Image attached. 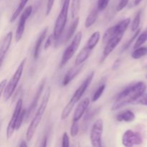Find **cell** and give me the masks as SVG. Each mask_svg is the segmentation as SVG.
Returning <instances> with one entry per match:
<instances>
[{"label":"cell","instance_id":"6da1fadb","mask_svg":"<svg viewBox=\"0 0 147 147\" xmlns=\"http://www.w3.org/2000/svg\"><path fill=\"white\" fill-rule=\"evenodd\" d=\"M146 89V84L142 81L129 86L118 95L116 101L112 106L111 111L119 110L127 104L133 103L145 93Z\"/></svg>","mask_w":147,"mask_h":147},{"label":"cell","instance_id":"7a4b0ae2","mask_svg":"<svg viewBox=\"0 0 147 147\" xmlns=\"http://www.w3.org/2000/svg\"><path fill=\"white\" fill-rule=\"evenodd\" d=\"M50 92H51L50 87H48L46 90L44 96H43L41 103H40V106L38 107L35 114H34V118L32 119L28 129H27V132H26V140H27V142H30L32 139L33 136H34V134L36 132V130H37V127H38L40 122H41L43 115L45 112L47 104H48L49 99H50Z\"/></svg>","mask_w":147,"mask_h":147},{"label":"cell","instance_id":"3957f363","mask_svg":"<svg viewBox=\"0 0 147 147\" xmlns=\"http://www.w3.org/2000/svg\"><path fill=\"white\" fill-rule=\"evenodd\" d=\"M94 75L95 72H91V73L88 76V77L85 79L84 81L82 83V84L80 85V87L76 90V91L75 92L74 94L73 95V96H72L71 98H70L69 103L66 105L65 107L63 109V112H62V120H65V119H66L69 116H70V113H71L72 111H73L75 105L80 100L82 96H83V94H84L85 92L86 91V90H87V88H88V86H90V84L91 83L92 80H93V77H94Z\"/></svg>","mask_w":147,"mask_h":147},{"label":"cell","instance_id":"277c9868","mask_svg":"<svg viewBox=\"0 0 147 147\" xmlns=\"http://www.w3.org/2000/svg\"><path fill=\"white\" fill-rule=\"evenodd\" d=\"M70 0H64L61 10L59 13L55 23L54 30H53V40L55 42V45L60 41V37L63 34L64 29L65 27L67 20V14H68L69 6Z\"/></svg>","mask_w":147,"mask_h":147},{"label":"cell","instance_id":"5b68a950","mask_svg":"<svg viewBox=\"0 0 147 147\" xmlns=\"http://www.w3.org/2000/svg\"><path fill=\"white\" fill-rule=\"evenodd\" d=\"M26 63V58L22 60L20 64L19 65L18 67L14 72V75L11 77V80H9L8 83H7L5 88H4V92H3V97H4V100L7 101L12 96L13 93H14L17 88V85H18L19 82H20V78H21L22 76L23 70H24V65Z\"/></svg>","mask_w":147,"mask_h":147},{"label":"cell","instance_id":"8992f818","mask_svg":"<svg viewBox=\"0 0 147 147\" xmlns=\"http://www.w3.org/2000/svg\"><path fill=\"white\" fill-rule=\"evenodd\" d=\"M82 32H78L76 35L73 37V40H72L71 43L70 44V45L65 49V50L63 53V56H62L61 61L60 63V67H63V66H65L66 65V63L73 57V55H75V53H76V51L78 49L79 46H80V42H81L82 40Z\"/></svg>","mask_w":147,"mask_h":147},{"label":"cell","instance_id":"52a82bcc","mask_svg":"<svg viewBox=\"0 0 147 147\" xmlns=\"http://www.w3.org/2000/svg\"><path fill=\"white\" fill-rule=\"evenodd\" d=\"M103 131V121L98 119L92 126L90 139L91 145L94 147L102 146V134Z\"/></svg>","mask_w":147,"mask_h":147},{"label":"cell","instance_id":"ba28073f","mask_svg":"<svg viewBox=\"0 0 147 147\" xmlns=\"http://www.w3.org/2000/svg\"><path fill=\"white\" fill-rule=\"evenodd\" d=\"M143 142L142 136L139 132L127 130L122 136V144L124 146L131 147L135 145H140Z\"/></svg>","mask_w":147,"mask_h":147},{"label":"cell","instance_id":"9c48e42d","mask_svg":"<svg viewBox=\"0 0 147 147\" xmlns=\"http://www.w3.org/2000/svg\"><path fill=\"white\" fill-rule=\"evenodd\" d=\"M32 6H29L22 13L15 33L16 42H19L22 40V38L23 34H24V28H25L26 22H27V19L30 17V16L31 15L32 12Z\"/></svg>","mask_w":147,"mask_h":147},{"label":"cell","instance_id":"30bf717a","mask_svg":"<svg viewBox=\"0 0 147 147\" xmlns=\"http://www.w3.org/2000/svg\"><path fill=\"white\" fill-rule=\"evenodd\" d=\"M22 109V98H20L18 100H17V103H16L15 108H14V112L11 116V119H10L9 122L8 123L7 129V139H9L11 137V136L14 134V131H15V126L16 123H17V119L19 117L20 112H21Z\"/></svg>","mask_w":147,"mask_h":147},{"label":"cell","instance_id":"8fae6325","mask_svg":"<svg viewBox=\"0 0 147 147\" xmlns=\"http://www.w3.org/2000/svg\"><path fill=\"white\" fill-rule=\"evenodd\" d=\"M125 32H119L115 36L112 37L106 43V46L104 47V50L103 52V57H102L101 60L100 62H103V60L115 50L116 47L118 46V45L120 43V42L121 41L122 38L123 37V34Z\"/></svg>","mask_w":147,"mask_h":147},{"label":"cell","instance_id":"7c38bea8","mask_svg":"<svg viewBox=\"0 0 147 147\" xmlns=\"http://www.w3.org/2000/svg\"><path fill=\"white\" fill-rule=\"evenodd\" d=\"M45 85V79H43L41 81V83L39 85V87L37 88V91H36L35 94H34V98H33V100L32 101V103H30V106L27 109V110H26V113H25V118L24 119H28L30 117V116L32 115V113L35 111L36 108L37 107V105H38V101L39 99H40V96H41L43 90H44Z\"/></svg>","mask_w":147,"mask_h":147},{"label":"cell","instance_id":"4fadbf2b","mask_svg":"<svg viewBox=\"0 0 147 147\" xmlns=\"http://www.w3.org/2000/svg\"><path fill=\"white\" fill-rule=\"evenodd\" d=\"M13 33L11 32L7 33L5 37L3 39L1 45H0V67H1L4 62V58L6 57L7 52L9 49L10 45H11V40H12Z\"/></svg>","mask_w":147,"mask_h":147},{"label":"cell","instance_id":"5bb4252c","mask_svg":"<svg viewBox=\"0 0 147 147\" xmlns=\"http://www.w3.org/2000/svg\"><path fill=\"white\" fill-rule=\"evenodd\" d=\"M90 100L88 98H85L84 99H83L79 103V104L78 105L76 110H75L74 114H73V121H78L83 117V116L85 114L86 111H87L88 107L89 104H90Z\"/></svg>","mask_w":147,"mask_h":147},{"label":"cell","instance_id":"9a60e30c","mask_svg":"<svg viewBox=\"0 0 147 147\" xmlns=\"http://www.w3.org/2000/svg\"><path fill=\"white\" fill-rule=\"evenodd\" d=\"M85 65L81 64L80 65H75L74 67H71L68 71L67 72V73L65 76L64 78H63V82H62V85L63 86H66L70 83L73 80H74L75 78L78 76V74H80V72L82 71V70L84 67Z\"/></svg>","mask_w":147,"mask_h":147},{"label":"cell","instance_id":"2e32d148","mask_svg":"<svg viewBox=\"0 0 147 147\" xmlns=\"http://www.w3.org/2000/svg\"><path fill=\"white\" fill-rule=\"evenodd\" d=\"M47 30H48V27H46L45 29H44L43 31L41 32V34H40L38 38H37V42H36L35 46H34V54H33L34 60H37L39 56H40L42 45L43 42H44L45 39L46 37V35H47Z\"/></svg>","mask_w":147,"mask_h":147},{"label":"cell","instance_id":"e0dca14e","mask_svg":"<svg viewBox=\"0 0 147 147\" xmlns=\"http://www.w3.org/2000/svg\"><path fill=\"white\" fill-rule=\"evenodd\" d=\"M91 52L92 50H90L88 47H87V46L83 47L76 57L75 65H80L84 63L86 61V60L88 58L89 56L90 55Z\"/></svg>","mask_w":147,"mask_h":147},{"label":"cell","instance_id":"ac0fdd59","mask_svg":"<svg viewBox=\"0 0 147 147\" xmlns=\"http://www.w3.org/2000/svg\"><path fill=\"white\" fill-rule=\"evenodd\" d=\"M135 114L132 111L126 110L122 111L117 114L116 116V120L118 121H125V122H131L134 121Z\"/></svg>","mask_w":147,"mask_h":147},{"label":"cell","instance_id":"d6986e66","mask_svg":"<svg viewBox=\"0 0 147 147\" xmlns=\"http://www.w3.org/2000/svg\"><path fill=\"white\" fill-rule=\"evenodd\" d=\"M79 21H80V18L78 17H76L73 19V22L70 24V27H69L68 30L67 31V33H66V36H65V42H68L69 40H70V38H72V37L73 36V34H75L76 32V30H77L78 25L79 24Z\"/></svg>","mask_w":147,"mask_h":147},{"label":"cell","instance_id":"ffe728a7","mask_svg":"<svg viewBox=\"0 0 147 147\" xmlns=\"http://www.w3.org/2000/svg\"><path fill=\"white\" fill-rule=\"evenodd\" d=\"M100 38V34L99 32H95L92 34V35L90 36V38L88 39L87 42V45L86 46L88 47L90 50H93V49L96 47V46L97 45L98 43L99 40Z\"/></svg>","mask_w":147,"mask_h":147},{"label":"cell","instance_id":"44dd1931","mask_svg":"<svg viewBox=\"0 0 147 147\" xmlns=\"http://www.w3.org/2000/svg\"><path fill=\"white\" fill-rule=\"evenodd\" d=\"M98 11V10L96 9H93V11L88 14V16L87 18H86V22H85V27H86V28H90V27H92V26L94 24L96 20H97Z\"/></svg>","mask_w":147,"mask_h":147},{"label":"cell","instance_id":"7402d4cb","mask_svg":"<svg viewBox=\"0 0 147 147\" xmlns=\"http://www.w3.org/2000/svg\"><path fill=\"white\" fill-rule=\"evenodd\" d=\"M28 1L29 0H20L18 7H17V8L16 9L15 11L13 13L11 18H10V22H14L16 20V19L19 17V15L21 14L22 11L24 10V7L26 6L27 3L28 2Z\"/></svg>","mask_w":147,"mask_h":147},{"label":"cell","instance_id":"603a6c76","mask_svg":"<svg viewBox=\"0 0 147 147\" xmlns=\"http://www.w3.org/2000/svg\"><path fill=\"white\" fill-rule=\"evenodd\" d=\"M147 55V47H137V48L134 49L131 53V57L132 58L137 60V59H140L142 57H144L145 55Z\"/></svg>","mask_w":147,"mask_h":147},{"label":"cell","instance_id":"cb8c5ba5","mask_svg":"<svg viewBox=\"0 0 147 147\" xmlns=\"http://www.w3.org/2000/svg\"><path fill=\"white\" fill-rule=\"evenodd\" d=\"M142 10H139L137 12V14L135 16L133 22H132L131 26V29L132 32H135L139 29V25H140L141 22V17H142Z\"/></svg>","mask_w":147,"mask_h":147},{"label":"cell","instance_id":"d4e9b609","mask_svg":"<svg viewBox=\"0 0 147 147\" xmlns=\"http://www.w3.org/2000/svg\"><path fill=\"white\" fill-rule=\"evenodd\" d=\"M80 8V0H73L71 6L72 18L74 19L78 14Z\"/></svg>","mask_w":147,"mask_h":147},{"label":"cell","instance_id":"484cf974","mask_svg":"<svg viewBox=\"0 0 147 147\" xmlns=\"http://www.w3.org/2000/svg\"><path fill=\"white\" fill-rule=\"evenodd\" d=\"M147 41V30L146 31L142 32L139 37H137V40H136V42H135L134 45V49H136L137 47H141L142 45Z\"/></svg>","mask_w":147,"mask_h":147},{"label":"cell","instance_id":"4316f807","mask_svg":"<svg viewBox=\"0 0 147 147\" xmlns=\"http://www.w3.org/2000/svg\"><path fill=\"white\" fill-rule=\"evenodd\" d=\"M105 89H106V84H102L99 86L97 88V90H96V92L94 93V94L93 95V97H92V101L96 102L100 98V96H102V94L104 92Z\"/></svg>","mask_w":147,"mask_h":147},{"label":"cell","instance_id":"83f0119b","mask_svg":"<svg viewBox=\"0 0 147 147\" xmlns=\"http://www.w3.org/2000/svg\"><path fill=\"white\" fill-rule=\"evenodd\" d=\"M25 113H26V109H22L21 112H20V115H19L18 119H17V123H16L15 131L19 130L20 128L21 127L22 125L23 121H24V118H25Z\"/></svg>","mask_w":147,"mask_h":147},{"label":"cell","instance_id":"f1b7e54d","mask_svg":"<svg viewBox=\"0 0 147 147\" xmlns=\"http://www.w3.org/2000/svg\"><path fill=\"white\" fill-rule=\"evenodd\" d=\"M140 32H141V29L140 28L138 29V30H136V31H135V33H134V35H133V37H132L131 38L130 40H129V41H128L127 42H126V44L124 45V46H123V49H122V52H123V51H125V50H126L128 48H129V47H130L132 43H133L134 40L135 39H136V37H138V35H139V34Z\"/></svg>","mask_w":147,"mask_h":147},{"label":"cell","instance_id":"f546056e","mask_svg":"<svg viewBox=\"0 0 147 147\" xmlns=\"http://www.w3.org/2000/svg\"><path fill=\"white\" fill-rule=\"evenodd\" d=\"M78 121H73L71 125V127H70V136L72 137H76L78 135L79 132V125Z\"/></svg>","mask_w":147,"mask_h":147},{"label":"cell","instance_id":"4dcf8cb0","mask_svg":"<svg viewBox=\"0 0 147 147\" xmlns=\"http://www.w3.org/2000/svg\"><path fill=\"white\" fill-rule=\"evenodd\" d=\"M134 104H140L142 106H147V94L144 93L142 96L136 100L134 102Z\"/></svg>","mask_w":147,"mask_h":147},{"label":"cell","instance_id":"1f68e13d","mask_svg":"<svg viewBox=\"0 0 147 147\" xmlns=\"http://www.w3.org/2000/svg\"><path fill=\"white\" fill-rule=\"evenodd\" d=\"M110 0H98V1L97 9L98 11H103L107 7Z\"/></svg>","mask_w":147,"mask_h":147},{"label":"cell","instance_id":"d6a6232c","mask_svg":"<svg viewBox=\"0 0 147 147\" xmlns=\"http://www.w3.org/2000/svg\"><path fill=\"white\" fill-rule=\"evenodd\" d=\"M62 146L63 147L70 146V138L67 132H64L63 134V139H62Z\"/></svg>","mask_w":147,"mask_h":147},{"label":"cell","instance_id":"836d02e7","mask_svg":"<svg viewBox=\"0 0 147 147\" xmlns=\"http://www.w3.org/2000/svg\"><path fill=\"white\" fill-rule=\"evenodd\" d=\"M96 112H97V110H90V111L88 112L87 114L84 117V122H88L91 121L92 118H93Z\"/></svg>","mask_w":147,"mask_h":147},{"label":"cell","instance_id":"e575fe53","mask_svg":"<svg viewBox=\"0 0 147 147\" xmlns=\"http://www.w3.org/2000/svg\"><path fill=\"white\" fill-rule=\"evenodd\" d=\"M128 3H129V0H121V1L117 5V7H116V11H122V10L127 6Z\"/></svg>","mask_w":147,"mask_h":147},{"label":"cell","instance_id":"d590c367","mask_svg":"<svg viewBox=\"0 0 147 147\" xmlns=\"http://www.w3.org/2000/svg\"><path fill=\"white\" fill-rule=\"evenodd\" d=\"M55 4V0H47V9H46V16H48L51 12Z\"/></svg>","mask_w":147,"mask_h":147},{"label":"cell","instance_id":"8d00e7d4","mask_svg":"<svg viewBox=\"0 0 147 147\" xmlns=\"http://www.w3.org/2000/svg\"><path fill=\"white\" fill-rule=\"evenodd\" d=\"M53 40H53V34H50V35L47 37V40H46L45 43V45H44L45 50H47V49L50 47V45H51Z\"/></svg>","mask_w":147,"mask_h":147},{"label":"cell","instance_id":"74e56055","mask_svg":"<svg viewBox=\"0 0 147 147\" xmlns=\"http://www.w3.org/2000/svg\"><path fill=\"white\" fill-rule=\"evenodd\" d=\"M7 79H4V80H1V81L0 82V98H1L3 92H4V88H5L6 85H7Z\"/></svg>","mask_w":147,"mask_h":147},{"label":"cell","instance_id":"f35d334b","mask_svg":"<svg viewBox=\"0 0 147 147\" xmlns=\"http://www.w3.org/2000/svg\"><path fill=\"white\" fill-rule=\"evenodd\" d=\"M120 64H121V60L118 59V60H116V61L114 62V63H113V67H112V70H117V69L119 67V66H120Z\"/></svg>","mask_w":147,"mask_h":147},{"label":"cell","instance_id":"ab89813d","mask_svg":"<svg viewBox=\"0 0 147 147\" xmlns=\"http://www.w3.org/2000/svg\"><path fill=\"white\" fill-rule=\"evenodd\" d=\"M47 136H44V138H43V139H42V142L41 146L44 147V146H47Z\"/></svg>","mask_w":147,"mask_h":147},{"label":"cell","instance_id":"60d3db41","mask_svg":"<svg viewBox=\"0 0 147 147\" xmlns=\"http://www.w3.org/2000/svg\"><path fill=\"white\" fill-rule=\"evenodd\" d=\"M19 146L20 147H27V142H25V141H22V142H21V143H20V144L19 145Z\"/></svg>","mask_w":147,"mask_h":147},{"label":"cell","instance_id":"b9f144b4","mask_svg":"<svg viewBox=\"0 0 147 147\" xmlns=\"http://www.w3.org/2000/svg\"><path fill=\"white\" fill-rule=\"evenodd\" d=\"M142 0H135V1H134V5L135 6L139 5V4H140L141 2H142Z\"/></svg>","mask_w":147,"mask_h":147},{"label":"cell","instance_id":"7bdbcfd3","mask_svg":"<svg viewBox=\"0 0 147 147\" xmlns=\"http://www.w3.org/2000/svg\"><path fill=\"white\" fill-rule=\"evenodd\" d=\"M146 78H147V74L146 75Z\"/></svg>","mask_w":147,"mask_h":147}]
</instances>
